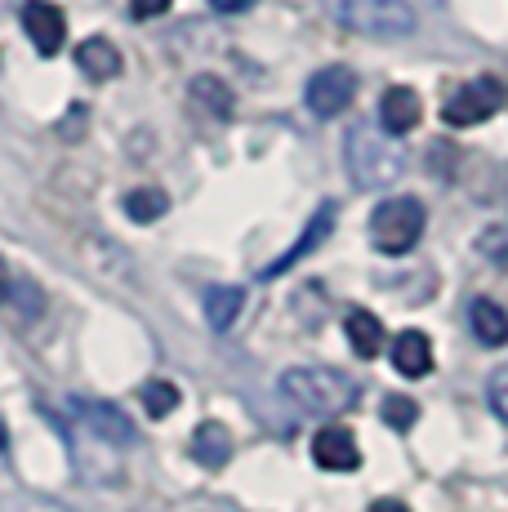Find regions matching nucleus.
<instances>
[{
    "label": "nucleus",
    "mask_w": 508,
    "mask_h": 512,
    "mask_svg": "<svg viewBox=\"0 0 508 512\" xmlns=\"http://www.w3.org/2000/svg\"><path fill=\"white\" fill-rule=\"evenodd\" d=\"M344 165L361 192H379V187H393L406 174V147L402 139L375 130V125H353L344 139Z\"/></svg>",
    "instance_id": "1"
},
{
    "label": "nucleus",
    "mask_w": 508,
    "mask_h": 512,
    "mask_svg": "<svg viewBox=\"0 0 508 512\" xmlns=\"http://www.w3.org/2000/svg\"><path fill=\"white\" fill-rule=\"evenodd\" d=\"M281 392L295 410L317 419H335L344 410L357 406V383L348 379L344 370H330V366H295L281 374Z\"/></svg>",
    "instance_id": "2"
},
{
    "label": "nucleus",
    "mask_w": 508,
    "mask_h": 512,
    "mask_svg": "<svg viewBox=\"0 0 508 512\" xmlns=\"http://www.w3.org/2000/svg\"><path fill=\"white\" fill-rule=\"evenodd\" d=\"M326 9L339 27L370 36V41H406L419 27L410 0H326Z\"/></svg>",
    "instance_id": "3"
},
{
    "label": "nucleus",
    "mask_w": 508,
    "mask_h": 512,
    "mask_svg": "<svg viewBox=\"0 0 508 512\" xmlns=\"http://www.w3.org/2000/svg\"><path fill=\"white\" fill-rule=\"evenodd\" d=\"M424 223H428V210L415 201V196H393V201L375 205L370 214V245L379 254H410L415 241L424 236Z\"/></svg>",
    "instance_id": "4"
},
{
    "label": "nucleus",
    "mask_w": 508,
    "mask_h": 512,
    "mask_svg": "<svg viewBox=\"0 0 508 512\" xmlns=\"http://www.w3.org/2000/svg\"><path fill=\"white\" fill-rule=\"evenodd\" d=\"M504 81H495V76H477V81H468V85H459V90L446 98V107H442V121L446 125H455V130H468V125H482V121H491L495 112L504 107Z\"/></svg>",
    "instance_id": "5"
},
{
    "label": "nucleus",
    "mask_w": 508,
    "mask_h": 512,
    "mask_svg": "<svg viewBox=\"0 0 508 512\" xmlns=\"http://www.w3.org/2000/svg\"><path fill=\"white\" fill-rule=\"evenodd\" d=\"M357 98V72L344 63H330L321 67V72L308 76L304 85V103L312 116H321V121H335V116H344L348 107H353Z\"/></svg>",
    "instance_id": "6"
},
{
    "label": "nucleus",
    "mask_w": 508,
    "mask_h": 512,
    "mask_svg": "<svg viewBox=\"0 0 508 512\" xmlns=\"http://www.w3.org/2000/svg\"><path fill=\"white\" fill-rule=\"evenodd\" d=\"M335 219H339V210H335V201H321L317 205V214H312L308 219V228H304V236H299L295 245H290L286 254H281L277 263H268V268L259 272L263 281H277V277H286L290 268H295V263H304L312 250H321V241H326L330 232H335Z\"/></svg>",
    "instance_id": "7"
},
{
    "label": "nucleus",
    "mask_w": 508,
    "mask_h": 512,
    "mask_svg": "<svg viewBox=\"0 0 508 512\" xmlns=\"http://www.w3.org/2000/svg\"><path fill=\"white\" fill-rule=\"evenodd\" d=\"M23 32L32 36V45L41 49L45 58H50L67 45V18H63L58 5H50V0H27L23 5Z\"/></svg>",
    "instance_id": "8"
},
{
    "label": "nucleus",
    "mask_w": 508,
    "mask_h": 512,
    "mask_svg": "<svg viewBox=\"0 0 508 512\" xmlns=\"http://www.w3.org/2000/svg\"><path fill=\"white\" fill-rule=\"evenodd\" d=\"M312 459L326 472H357L361 468L357 437L348 428H339V423H330V428H321L317 437H312Z\"/></svg>",
    "instance_id": "9"
},
{
    "label": "nucleus",
    "mask_w": 508,
    "mask_h": 512,
    "mask_svg": "<svg viewBox=\"0 0 508 512\" xmlns=\"http://www.w3.org/2000/svg\"><path fill=\"white\" fill-rule=\"evenodd\" d=\"M76 415H81L85 428L99 441H107V446H130L134 441V423L116 406H107V401H76Z\"/></svg>",
    "instance_id": "10"
},
{
    "label": "nucleus",
    "mask_w": 508,
    "mask_h": 512,
    "mask_svg": "<svg viewBox=\"0 0 508 512\" xmlns=\"http://www.w3.org/2000/svg\"><path fill=\"white\" fill-rule=\"evenodd\" d=\"M419 116H424V107H419V94L410 90V85H393V90H384V98H379V125H384V134H393V139L415 130Z\"/></svg>",
    "instance_id": "11"
},
{
    "label": "nucleus",
    "mask_w": 508,
    "mask_h": 512,
    "mask_svg": "<svg viewBox=\"0 0 508 512\" xmlns=\"http://www.w3.org/2000/svg\"><path fill=\"white\" fill-rule=\"evenodd\" d=\"M393 366L406 379H424L433 374V339L424 330H402L393 339Z\"/></svg>",
    "instance_id": "12"
},
{
    "label": "nucleus",
    "mask_w": 508,
    "mask_h": 512,
    "mask_svg": "<svg viewBox=\"0 0 508 512\" xmlns=\"http://www.w3.org/2000/svg\"><path fill=\"white\" fill-rule=\"evenodd\" d=\"M192 459H197L201 468L219 472V468L232 459V432L223 428L219 419H205L201 428L192 432Z\"/></svg>",
    "instance_id": "13"
},
{
    "label": "nucleus",
    "mask_w": 508,
    "mask_h": 512,
    "mask_svg": "<svg viewBox=\"0 0 508 512\" xmlns=\"http://www.w3.org/2000/svg\"><path fill=\"white\" fill-rule=\"evenodd\" d=\"M344 334H348V343H353V352H357L361 361H375L379 352H384V321H379L375 312H366V308H348Z\"/></svg>",
    "instance_id": "14"
},
{
    "label": "nucleus",
    "mask_w": 508,
    "mask_h": 512,
    "mask_svg": "<svg viewBox=\"0 0 508 512\" xmlns=\"http://www.w3.org/2000/svg\"><path fill=\"white\" fill-rule=\"evenodd\" d=\"M76 63H81V72L90 76V81H116L121 76V49L112 41H103V36H94V41H85L76 49Z\"/></svg>",
    "instance_id": "15"
},
{
    "label": "nucleus",
    "mask_w": 508,
    "mask_h": 512,
    "mask_svg": "<svg viewBox=\"0 0 508 512\" xmlns=\"http://www.w3.org/2000/svg\"><path fill=\"white\" fill-rule=\"evenodd\" d=\"M241 308H246L241 285H210V290H205V321H210V330H219V334L232 330Z\"/></svg>",
    "instance_id": "16"
},
{
    "label": "nucleus",
    "mask_w": 508,
    "mask_h": 512,
    "mask_svg": "<svg viewBox=\"0 0 508 512\" xmlns=\"http://www.w3.org/2000/svg\"><path fill=\"white\" fill-rule=\"evenodd\" d=\"M468 321H473V334L486 343V348H504L508 343V312L500 308V303L477 299L473 312H468Z\"/></svg>",
    "instance_id": "17"
},
{
    "label": "nucleus",
    "mask_w": 508,
    "mask_h": 512,
    "mask_svg": "<svg viewBox=\"0 0 508 512\" xmlns=\"http://www.w3.org/2000/svg\"><path fill=\"white\" fill-rule=\"evenodd\" d=\"M192 98H197V107H205L210 116H232V90L219 81V76H197L192 81Z\"/></svg>",
    "instance_id": "18"
},
{
    "label": "nucleus",
    "mask_w": 508,
    "mask_h": 512,
    "mask_svg": "<svg viewBox=\"0 0 508 512\" xmlns=\"http://www.w3.org/2000/svg\"><path fill=\"white\" fill-rule=\"evenodd\" d=\"M165 192L161 187H134L130 196H125V214H130L134 223H156L165 214Z\"/></svg>",
    "instance_id": "19"
},
{
    "label": "nucleus",
    "mask_w": 508,
    "mask_h": 512,
    "mask_svg": "<svg viewBox=\"0 0 508 512\" xmlns=\"http://www.w3.org/2000/svg\"><path fill=\"white\" fill-rule=\"evenodd\" d=\"M139 397H143V406H148L152 419H165V415H174V410H179V388H174L170 379H148Z\"/></svg>",
    "instance_id": "20"
},
{
    "label": "nucleus",
    "mask_w": 508,
    "mask_h": 512,
    "mask_svg": "<svg viewBox=\"0 0 508 512\" xmlns=\"http://www.w3.org/2000/svg\"><path fill=\"white\" fill-rule=\"evenodd\" d=\"M379 415H384L388 428L410 432V428H415V419H419V401L402 397V392H388V397H384V406H379Z\"/></svg>",
    "instance_id": "21"
},
{
    "label": "nucleus",
    "mask_w": 508,
    "mask_h": 512,
    "mask_svg": "<svg viewBox=\"0 0 508 512\" xmlns=\"http://www.w3.org/2000/svg\"><path fill=\"white\" fill-rule=\"evenodd\" d=\"M486 401H491V410L508 423V361L491 374V383H486Z\"/></svg>",
    "instance_id": "22"
},
{
    "label": "nucleus",
    "mask_w": 508,
    "mask_h": 512,
    "mask_svg": "<svg viewBox=\"0 0 508 512\" xmlns=\"http://www.w3.org/2000/svg\"><path fill=\"white\" fill-rule=\"evenodd\" d=\"M174 0H130V14L134 18H156V14H165Z\"/></svg>",
    "instance_id": "23"
},
{
    "label": "nucleus",
    "mask_w": 508,
    "mask_h": 512,
    "mask_svg": "<svg viewBox=\"0 0 508 512\" xmlns=\"http://www.w3.org/2000/svg\"><path fill=\"white\" fill-rule=\"evenodd\" d=\"M214 9H219V14H246V9L254 5V0H210Z\"/></svg>",
    "instance_id": "24"
},
{
    "label": "nucleus",
    "mask_w": 508,
    "mask_h": 512,
    "mask_svg": "<svg viewBox=\"0 0 508 512\" xmlns=\"http://www.w3.org/2000/svg\"><path fill=\"white\" fill-rule=\"evenodd\" d=\"M9 285H14V272H9V263L0 259V303L9 299Z\"/></svg>",
    "instance_id": "25"
},
{
    "label": "nucleus",
    "mask_w": 508,
    "mask_h": 512,
    "mask_svg": "<svg viewBox=\"0 0 508 512\" xmlns=\"http://www.w3.org/2000/svg\"><path fill=\"white\" fill-rule=\"evenodd\" d=\"M370 512H410V508L402 504V499H379V504L370 508Z\"/></svg>",
    "instance_id": "26"
},
{
    "label": "nucleus",
    "mask_w": 508,
    "mask_h": 512,
    "mask_svg": "<svg viewBox=\"0 0 508 512\" xmlns=\"http://www.w3.org/2000/svg\"><path fill=\"white\" fill-rule=\"evenodd\" d=\"M0 446H5V428H0Z\"/></svg>",
    "instance_id": "27"
}]
</instances>
